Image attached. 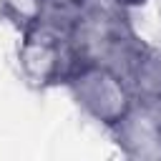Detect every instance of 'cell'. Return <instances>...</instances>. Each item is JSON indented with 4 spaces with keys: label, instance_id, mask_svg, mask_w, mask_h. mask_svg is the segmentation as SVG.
<instances>
[{
    "label": "cell",
    "instance_id": "obj_1",
    "mask_svg": "<svg viewBox=\"0 0 161 161\" xmlns=\"http://www.w3.org/2000/svg\"><path fill=\"white\" fill-rule=\"evenodd\" d=\"M65 86L70 88L78 106L108 128H113L136 103V93L128 78L101 63L75 65L73 73L65 78Z\"/></svg>",
    "mask_w": 161,
    "mask_h": 161
},
{
    "label": "cell",
    "instance_id": "obj_2",
    "mask_svg": "<svg viewBox=\"0 0 161 161\" xmlns=\"http://www.w3.org/2000/svg\"><path fill=\"white\" fill-rule=\"evenodd\" d=\"M0 5H3V13L13 18V23L20 25V30L38 25L45 15L43 0H0Z\"/></svg>",
    "mask_w": 161,
    "mask_h": 161
}]
</instances>
